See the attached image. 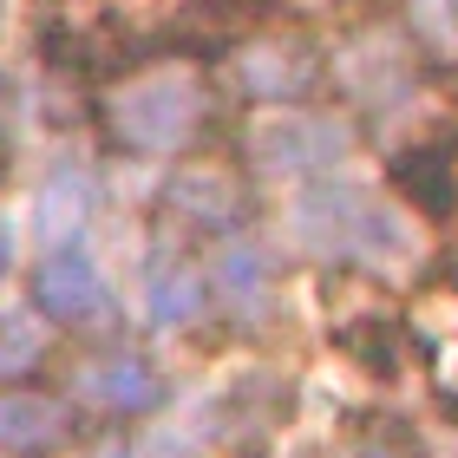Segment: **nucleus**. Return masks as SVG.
<instances>
[{
  "label": "nucleus",
  "instance_id": "nucleus-3",
  "mask_svg": "<svg viewBox=\"0 0 458 458\" xmlns=\"http://www.w3.org/2000/svg\"><path fill=\"white\" fill-rule=\"evenodd\" d=\"M27 301L59 335H86V327L112 321V282L98 268L92 242L79 236V242H59V249H39V262L27 276Z\"/></svg>",
  "mask_w": 458,
  "mask_h": 458
},
{
  "label": "nucleus",
  "instance_id": "nucleus-2",
  "mask_svg": "<svg viewBox=\"0 0 458 458\" xmlns=\"http://www.w3.org/2000/svg\"><path fill=\"white\" fill-rule=\"evenodd\" d=\"M295 236L321 256H360V262H400L406 256V223L393 203L353 191V183H315L295 203Z\"/></svg>",
  "mask_w": 458,
  "mask_h": 458
},
{
  "label": "nucleus",
  "instance_id": "nucleus-6",
  "mask_svg": "<svg viewBox=\"0 0 458 458\" xmlns=\"http://www.w3.org/2000/svg\"><path fill=\"white\" fill-rule=\"evenodd\" d=\"M79 432V406L39 380H0V458H53Z\"/></svg>",
  "mask_w": 458,
  "mask_h": 458
},
{
  "label": "nucleus",
  "instance_id": "nucleus-7",
  "mask_svg": "<svg viewBox=\"0 0 458 458\" xmlns=\"http://www.w3.org/2000/svg\"><path fill=\"white\" fill-rule=\"evenodd\" d=\"M229 72L262 106H301L321 86V53L301 47L295 33H249L236 47V59H229Z\"/></svg>",
  "mask_w": 458,
  "mask_h": 458
},
{
  "label": "nucleus",
  "instance_id": "nucleus-9",
  "mask_svg": "<svg viewBox=\"0 0 458 458\" xmlns=\"http://www.w3.org/2000/svg\"><path fill=\"white\" fill-rule=\"evenodd\" d=\"M210 295L229 308L236 321H262V308H268V288H276V268H268V256L256 242H242V236H223V249L210 256Z\"/></svg>",
  "mask_w": 458,
  "mask_h": 458
},
{
  "label": "nucleus",
  "instance_id": "nucleus-5",
  "mask_svg": "<svg viewBox=\"0 0 458 458\" xmlns=\"http://www.w3.org/2000/svg\"><path fill=\"white\" fill-rule=\"evenodd\" d=\"M347 151V124L308 106H276L262 124H249V157L268 177H321Z\"/></svg>",
  "mask_w": 458,
  "mask_h": 458
},
{
  "label": "nucleus",
  "instance_id": "nucleus-11",
  "mask_svg": "<svg viewBox=\"0 0 458 458\" xmlns=\"http://www.w3.org/2000/svg\"><path fill=\"white\" fill-rule=\"evenodd\" d=\"M86 216H92V177L86 171H53L33 197V242L39 249L79 242L86 236Z\"/></svg>",
  "mask_w": 458,
  "mask_h": 458
},
{
  "label": "nucleus",
  "instance_id": "nucleus-16",
  "mask_svg": "<svg viewBox=\"0 0 458 458\" xmlns=\"http://www.w3.org/2000/svg\"><path fill=\"white\" fill-rule=\"evenodd\" d=\"M0 13H7V0H0Z\"/></svg>",
  "mask_w": 458,
  "mask_h": 458
},
{
  "label": "nucleus",
  "instance_id": "nucleus-14",
  "mask_svg": "<svg viewBox=\"0 0 458 458\" xmlns=\"http://www.w3.org/2000/svg\"><path fill=\"white\" fill-rule=\"evenodd\" d=\"M412 27H420L432 47L458 53V0H412Z\"/></svg>",
  "mask_w": 458,
  "mask_h": 458
},
{
  "label": "nucleus",
  "instance_id": "nucleus-12",
  "mask_svg": "<svg viewBox=\"0 0 458 458\" xmlns=\"http://www.w3.org/2000/svg\"><path fill=\"white\" fill-rule=\"evenodd\" d=\"M393 183H400L412 203L439 210V216L458 210V177H452V164H445L439 151H406V157H393Z\"/></svg>",
  "mask_w": 458,
  "mask_h": 458
},
{
  "label": "nucleus",
  "instance_id": "nucleus-13",
  "mask_svg": "<svg viewBox=\"0 0 458 458\" xmlns=\"http://www.w3.org/2000/svg\"><path fill=\"white\" fill-rule=\"evenodd\" d=\"M39 315H7L0 321V380H33V367L47 360V335H39Z\"/></svg>",
  "mask_w": 458,
  "mask_h": 458
},
{
  "label": "nucleus",
  "instance_id": "nucleus-8",
  "mask_svg": "<svg viewBox=\"0 0 458 458\" xmlns=\"http://www.w3.org/2000/svg\"><path fill=\"white\" fill-rule=\"evenodd\" d=\"M164 203L183 216V223H197V229H236L249 216V183L229 171V164L216 157H183L177 164V177L164 183Z\"/></svg>",
  "mask_w": 458,
  "mask_h": 458
},
{
  "label": "nucleus",
  "instance_id": "nucleus-4",
  "mask_svg": "<svg viewBox=\"0 0 458 458\" xmlns=\"http://www.w3.org/2000/svg\"><path fill=\"white\" fill-rule=\"evenodd\" d=\"M66 400L79 412L138 420V412H157L164 406V373H157L151 353H138V347H98V353H79V360H72Z\"/></svg>",
  "mask_w": 458,
  "mask_h": 458
},
{
  "label": "nucleus",
  "instance_id": "nucleus-10",
  "mask_svg": "<svg viewBox=\"0 0 458 458\" xmlns=\"http://www.w3.org/2000/svg\"><path fill=\"white\" fill-rule=\"evenodd\" d=\"M203 308H210V276L177 249H157L144 268V315L157 327H191Z\"/></svg>",
  "mask_w": 458,
  "mask_h": 458
},
{
  "label": "nucleus",
  "instance_id": "nucleus-15",
  "mask_svg": "<svg viewBox=\"0 0 458 458\" xmlns=\"http://www.w3.org/2000/svg\"><path fill=\"white\" fill-rule=\"evenodd\" d=\"M7 268H13V229L0 223V282H7Z\"/></svg>",
  "mask_w": 458,
  "mask_h": 458
},
{
  "label": "nucleus",
  "instance_id": "nucleus-1",
  "mask_svg": "<svg viewBox=\"0 0 458 458\" xmlns=\"http://www.w3.org/2000/svg\"><path fill=\"white\" fill-rule=\"evenodd\" d=\"M98 131H106L112 151L124 157H183L191 144L210 131L216 118V92L203 79L197 59L177 53H151L138 66L112 72L98 86Z\"/></svg>",
  "mask_w": 458,
  "mask_h": 458
}]
</instances>
